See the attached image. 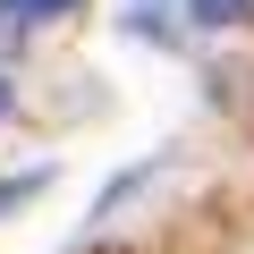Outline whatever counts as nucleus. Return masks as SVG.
Here are the masks:
<instances>
[{
  "mask_svg": "<svg viewBox=\"0 0 254 254\" xmlns=\"http://www.w3.org/2000/svg\"><path fill=\"white\" fill-rule=\"evenodd\" d=\"M119 9H127V34H144V43H187L178 0H119Z\"/></svg>",
  "mask_w": 254,
  "mask_h": 254,
  "instance_id": "f257e3e1",
  "label": "nucleus"
},
{
  "mask_svg": "<svg viewBox=\"0 0 254 254\" xmlns=\"http://www.w3.org/2000/svg\"><path fill=\"white\" fill-rule=\"evenodd\" d=\"M178 17L203 34H246L254 26V0H178Z\"/></svg>",
  "mask_w": 254,
  "mask_h": 254,
  "instance_id": "f03ea898",
  "label": "nucleus"
},
{
  "mask_svg": "<svg viewBox=\"0 0 254 254\" xmlns=\"http://www.w3.org/2000/svg\"><path fill=\"white\" fill-rule=\"evenodd\" d=\"M153 178H161V153H153V161H136V170H127V178H110V195L93 203V220H110V212H119L127 195H136V187H153Z\"/></svg>",
  "mask_w": 254,
  "mask_h": 254,
  "instance_id": "7ed1b4c3",
  "label": "nucleus"
},
{
  "mask_svg": "<svg viewBox=\"0 0 254 254\" xmlns=\"http://www.w3.org/2000/svg\"><path fill=\"white\" fill-rule=\"evenodd\" d=\"M68 9H76V0H0V26L17 34V26H43V17H68Z\"/></svg>",
  "mask_w": 254,
  "mask_h": 254,
  "instance_id": "20e7f679",
  "label": "nucleus"
},
{
  "mask_svg": "<svg viewBox=\"0 0 254 254\" xmlns=\"http://www.w3.org/2000/svg\"><path fill=\"white\" fill-rule=\"evenodd\" d=\"M43 187H51V170H17V178H0V220H9L17 203H34Z\"/></svg>",
  "mask_w": 254,
  "mask_h": 254,
  "instance_id": "39448f33",
  "label": "nucleus"
},
{
  "mask_svg": "<svg viewBox=\"0 0 254 254\" xmlns=\"http://www.w3.org/2000/svg\"><path fill=\"white\" fill-rule=\"evenodd\" d=\"M9 110H17V85H9V76H0V119H9Z\"/></svg>",
  "mask_w": 254,
  "mask_h": 254,
  "instance_id": "423d86ee",
  "label": "nucleus"
}]
</instances>
